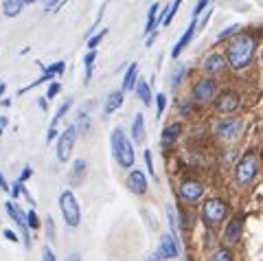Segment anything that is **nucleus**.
Wrapping results in <instances>:
<instances>
[{
    "instance_id": "nucleus-22",
    "label": "nucleus",
    "mask_w": 263,
    "mask_h": 261,
    "mask_svg": "<svg viewBox=\"0 0 263 261\" xmlns=\"http://www.w3.org/2000/svg\"><path fill=\"white\" fill-rule=\"evenodd\" d=\"M22 7H24V0H5L3 11H5L7 18H15V15H20Z\"/></svg>"
},
{
    "instance_id": "nucleus-10",
    "label": "nucleus",
    "mask_w": 263,
    "mask_h": 261,
    "mask_svg": "<svg viewBox=\"0 0 263 261\" xmlns=\"http://www.w3.org/2000/svg\"><path fill=\"white\" fill-rule=\"evenodd\" d=\"M217 92V84L213 79H202L193 86V99L200 103H209Z\"/></svg>"
},
{
    "instance_id": "nucleus-28",
    "label": "nucleus",
    "mask_w": 263,
    "mask_h": 261,
    "mask_svg": "<svg viewBox=\"0 0 263 261\" xmlns=\"http://www.w3.org/2000/svg\"><path fill=\"white\" fill-rule=\"evenodd\" d=\"M167 217H169V228H171V235L178 239V222H176V213H174V207H167ZM180 241V239H178Z\"/></svg>"
},
{
    "instance_id": "nucleus-3",
    "label": "nucleus",
    "mask_w": 263,
    "mask_h": 261,
    "mask_svg": "<svg viewBox=\"0 0 263 261\" xmlns=\"http://www.w3.org/2000/svg\"><path fill=\"white\" fill-rule=\"evenodd\" d=\"M60 209H62V215L66 219V224L70 228H77L81 222V211H79V202L75 198L72 191H64L60 195Z\"/></svg>"
},
{
    "instance_id": "nucleus-38",
    "label": "nucleus",
    "mask_w": 263,
    "mask_h": 261,
    "mask_svg": "<svg viewBox=\"0 0 263 261\" xmlns=\"http://www.w3.org/2000/svg\"><path fill=\"white\" fill-rule=\"evenodd\" d=\"M22 191H24V184H22L20 180H15V184L11 187V191H9V193L13 195V198H18V195H22Z\"/></svg>"
},
{
    "instance_id": "nucleus-29",
    "label": "nucleus",
    "mask_w": 263,
    "mask_h": 261,
    "mask_svg": "<svg viewBox=\"0 0 263 261\" xmlns=\"http://www.w3.org/2000/svg\"><path fill=\"white\" fill-rule=\"evenodd\" d=\"M27 224H29V231H40V217L35 215V211L27 213Z\"/></svg>"
},
{
    "instance_id": "nucleus-43",
    "label": "nucleus",
    "mask_w": 263,
    "mask_h": 261,
    "mask_svg": "<svg viewBox=\"0 0 263 261\" xmlns=\"http://www.w3.org/2000/svg\"><path fill=\"white\" fill-rule=\"evenodd\" d=\"M53 138H57V129H55V127H51V129H48V136H46V143H53Z\"/></svg>"
},
{
    "instance_id": "nucleus-52",
    "label": "nucleus",
    "mask_w": 263,
    "mask_h": 261,
    "mask_svg": "<svg viewBox=\"0 0 263 261\" xmlns=\"http://www.w3.org/2000/svg\"><path fill=\"white\" fill-rule=\"evenodd\" d=\"M37 0H24V5H35Z\"/></svg>"
},
{
    "instance_id": "nucleus-33",
    "label": "nucleus",
    "mask_w": 263,
    "mask_h": 261,
    "mask_svg": "<svg viewBox=\"0 0 263 261\" xmlns=\"http://www.w3.org/2000/svg\"><path fill=\"white\" fill-rule=\"evenodd\" d=\"M60 90H62V84L51 81V84H48V90H46V99H55V97L60 95Z\"/></svg>"
},
{
    "instance_id": "nucleus-34",
    "label": "nucleus",
    "mask_w": 263,
    "mask_h": 261,
    "mask_svg": "<svg viewBox=\"0 0 263 261\" xmlns=\"http://www.w3.org/2000/svg\"><path fill=\"white\" fill-rule=\"evenodd\" d=\"M211 261H233V255L226 250V248H221V250H217L215 255H213V259Z\"/></svg>"
},
{
    "instance_id": "nucleus-11",
    "label": "nucleus",
    "mask_w": 263,
    "mask_h": 261,
    "mask_svg": "<svg viewBox=\"0 0 263 261\" xmlns=\"http://www.w3.org/2000/svg\"><path fill=\"white\" fill-rule=\"evenodd\" d=\"M215 108H217V112H221V114L235 112L237 108H239V95L233 92V90L221 92L217 99H215Z\"/></svg>"
},
{
    "instance_id": "nucleus-44",
    "label": "nucleus",
    "mask_w": 263,
    "mask_h": 261,
    "mask_svg": "<svg viewBox=\"0 0 263 261\" xmlns=\"http://www.w3.org/2000/svg\"><path fill=\"white\" fill-rule=\"evenodd\" d=\"M5 237L9 239V241H18V235H15L13 231H5Z\"/></svg>"
},
{
    "instance_id": "nucleus-41",
    "label": "nucleus",
    "mask_w": 263,
    "mask_h": 261,
    "mask_svg": "<svg viewBox=\"0 0 263 261\" xmlns=\"http://www.w3.org/2000/svg\"><path fill=\"white\" fill-rule=\"evenodd\" d=\"M206 3H209V0H200V3H197V7L193 9V18H195V15H197V13H200V11L204 9V7H206Z\"/></svg>"
},
{
    "instance_id": "nucleus-30",
    "label": "nucleus",
    "mask_w": 263,
    "mask_h": 261,
    "mask_svg": "<svg viewBox=\"0 0 263 261\" xmlns=\"http://www.w3.org/2000/svg\"><path fill=\"white\" fill-rule=\"evenodd\" d=\"M105 33H108V29H103V31H99L97 35L88 38V48H90V51H95V48H97V44H99V42H101V40L105 38Z\"/></svg>"
},
{
    "instance_id": "nucleus-32",
    "label": "nucleus",
    "mask_w": 263,
    "mask_h": 261,
    "mask_svg": "<svg viewBox=\"0 0 263 261\" xmlns=\"http://www.w3.org/2000/svg\"><path fill=\"white\" fill-rule=\"evenodd\" d=\"M184 72H186V66H180L176 75L171 77V88H174V90H176V88H178L180 84H182V77H184Z\"/></svg>"
},
{
    "instance_id": "nucleus-2",
    "label": "nucleus",
    "mask_w": 263,
    "mask_h": 261,
    "mask_svg": "<svg viewBox=\"0 0 263 261\" xmlns=\"http://www.w3.org/2000/svg\"><path fill=\"white\" fill-rule=\"evenodd\" d=\"M110 143H112V156L114 160L119 162L121 167H132L134 165V147H132L129 138L125 136V132H123V127H114L112 129V136H110Z\"/></svg>"
},
{
    "instance_id": "nucleus-1",
    "label": "nucleus",
    "mask_w": 263,
    "mask_h": 261,
    "mask_svg": "<svg viewBox=\"0 0 263 261\" xmlns=\"http://www.w3.org/2000/svg\"><path fill=\"white\" fill-rule=\"evenodd\" d=\"M252 55H254V38L248 33H239L226 48V62L235 70H241L248 66Z\"/></svg>"
},
{
    "instance_id": "nucleus-19",
    "label": "nucleus",
    "mask_w": 263,
    "mask_h": 261,
    "mask_svg": "<svg viewBox=\"0 0 263 261\" xmlns=\"http://www.w3.org/2000/svg\"><path fill=\"white\" fill-rule=\"evenodd\" d=\"M180 134H182V125L180 123H169L167 127L162 129V145H174Z\"/></svg>"
},
{
    "instance_id": "nucleus-36",
    "label": "nucleus",
    "mask_w": 263,
    "mask_h": 261,
    "mask_svg": "<svg viewBox=\"0 0 263 261\" xmlns=\"http://www.w3.org/2000/svg\"><path fill=\"white\" fill-rule=\"evenodd\" d=\"M44 226H46L48 239H53V237H55V222H53V217H46V219H44Z\"/></svg>"
},
{
    "instance_id": "nucleus-7",
    "label": "nucleus",
    "mask_w": 263,
    "mask_h": 261,
    "mask_svg": "<svg viewBox=\"0 0 263 261\" xmlns=\"http://www.w3.org/2000/svg\"><path fill=\"white\" fill-rule=\"evenodd\" d=\"M7 209V215H9L15 224H18L20 228V233H22V241H24V246L31 248V235H29V224H27V213H22V209L20 207H15L13 202H7L5 204Z\"/></svg>"
},
{
    "instance_id": "nucleus-24",
    "label": "nucleus",
    "mask_w": 263,
    "mask_h": 261,
    "mask_svg": "<svg viewBox=\"0 0 263 261\" xmlns=\"http://www.w3.org/2000/svg\"><path fill=\"white\" fill-rule=\"evenodd\" d=\"M180 5H182V0H176V3H171L167 9L162 11V18H160V22L167 27V24H171V20H174V15L178 13V9H180Z\"/></svg>"
},
{
    "instance_id": "nucleus-6",
    "label": "nucleus",
    "mask_w": 263,
    "mask_h": 261,
    "mask_svg": "<svg viewBox=\"0 0 263 261\" xmlns=\"http://www.w3.org/2000/svg\"><path fill=\"white\" fill-rule=\"evenodd\" d=\"M226 211H228V207L219 198H211V200L204 202L202 215L206 219V224H219L221 219L226 217Z\"/></svg>"
},
{
    "instance_id": "nucleus-4",
    "label": "nucleus",
    "mask_w": 263,
    "mask_h": 261,
    "mask_svg": "<svg viewBox=\"0 0 263 261\" xmlns=\"http://www.w3.org/2000/svg\"><path fill=\"white\" fill-rule=\"evenodd\" d=\"M235 176H237V182H239L241 187L252 184V180L259 176V160L254 158L252 154H248V156H243L239 162H237V167H235Z\"/></svg>"
},
{
    "instance_id": "nucleus-18",
    "label": "nucleus",
    "mask_w": 263,
    "mask_h": 261,
    "mask_svg": "<svg viewBox=\"0 0 263 261\" xmlns=\"http://www.w3.org/2000/svg\"><path fill=\"white\" fill-rule=\"evenodd\" d=\"M132 138H134L138 145L145 143L147 132H145V117H143V114H136V117H134V125H132Z\"/></svg>"
},
{
    "instance_id": "nucleus-16",
    "label": "nucleus",
    "mask_w": 263,
    "mask_h": 261,
    "mask_svg": "<svg viewBox=\"0 0 263 261\" xmlns=\"http://www.w3.org/2000/svg\"><path fill=\"white\" fill-rule=\"evenodd\" d=\"M226 68V57L224 55H217V53H213V55H209L206 60H204V64H202V70L204 72H219V70H224Z\"/></svg>"
},
{
    "instance_id": "nucleus-37",
    "label": "nucleus",
    "mask_w": 263,
    "mask_h": 261,
    "mask_svg": "<svg viewBox=\"0 0 263 261\" xmlns=\"http://www.w3.org/2000/svg\"><path fill=\"white\" fill-rule=\"evenodd\" d=\"M237 29H239V27H237V24H230V27H228V29H224V31H221V33L217 35V40H226L228 35H233V33H235V31H237Z\"/></svg>"
},
{
    "instance_id": "nucleus-9",
    "label": "nucleus",
    "mask_w": 263,
    "mask_h": 261,
    "mask_svg": "<svg viewBox=\"0 0 263 261\" xmlns=\"http://www.w3.org/2000/svg\"><path fill=\"white\" fill-rule=\"evenodd\" d=\"M178 239L174 235H162L160 244H158V250H156V257L160 261H169V259H176L180 255V246H178Z\"/></svg>"
},
{
    "instance_id": "nucleus-27",
    "label": "nucleus",
    "mask_w": 263,
    "mask_h": 261,
    "mask_svg": "<svg viewBox=\"0 0 263 261\" xmlns=\"http://www.w3.org/2000/svg\"><path fill=\"white\" fill-rule=\"evenodd\" d=\"M156 15H158V5H152V7H149V13H147L145 33H152V29H154V24H156Z\"/></svg>"
},
{
    "instance_id": "nucleus-48",
    "label": "nucleus",
    "mask_w": 263,
    "mask_h": 261,
    "mask_svg": "<svg viewBox=\"0 0 263 261\" xmlns=\"http://www.w3.org/2000/svg\"><path fill=\"white\" fill-rule=\"evenodd\" d=\"M66 261H81V257H79V255H70V257L66 259Z\"/></svg>"
},
{
    "instance_id": "nucleus-26",
    "label": "nucleus",
    "mask_w": 263,
    "mask_h": 261,
    "mask_svg": "<svg viewBox=\"0 0 263 261\" xmlns=\"http://www.w3.org/2000/svg\"><path fill=\"white\" fill-rule=\"evenodd\" d=\"M70 105H72V99H66V101H64V103L60 105V110H57V112H55V117H53V121H51V127H55L57 123H60V119L64 117V114H66V112H68V110H70Z\"/></svg>"
},
{
    "instance_id": "nucleus-51",
    "label": "nucleus",
    "mask_w": 263,
    "mask_h": 261,
    "mask_svg": "<svg viewBox=\"0 0 263 261\" xmlns=\"http://www.w3.org/2000/svg\"><path fill=\"white\" fill-rule=\"evenodd\" d=\"M57 3H62V0H48V5H46V7L51 9V7H53V5H57Z\"/></svg>"
},
{
    "instance_id": "nucleus-25",
    "label": "nucleus",
    "mask_w": 263,
    "mask_h": 261,
    "mask_svg": "<svg viewBox=\"0 0 263 261\" xmlns=\"http://www.w3.org/2000/svg\"><path fill=\"white\" fill-rule=\"evenodd\" d=\"M88 129H90V117L86 119V114H79L77 121H75V132H77V136H86Z\"/></svg>"
},
{
    "instance_id": "nucleus-23",
    "label": "nucleus",
    "mask_w": 263,
    "mask_h": 261,
    "mask_svg": "<svg viewBox=\"0 0 263 261\" xmlns=\"http://www.w3.org/2000/svg\"><path fill=\"white\" fill-rule=\"evenodd\" d=\"M136 95H138V99L143 101V105H152V86L147 84V81H138L136 84Z\"/></svg>"
},
{
    "instance_id": "nucleus-35",
    "label": "nucleus",
    "mask_w": 263,
    "mask_h": 261,
    "mask_svg": "<svg viewBox=\"0 0 263 261\" xmlns=\"http://www.w3.org/2000/svg\"><path fill=\"white\" fill-rule=\"evenodd\" d=\"M145 162H147V171H149V174L156 178V180H158V174H154V154H152L149 150L145 152Z\"/></svg>"
},
{
    "instance_id": "nucleus-12",
    "label": "nucleus",
    "mask_w": 263,
    "mask_h": 261,
    "mask_svg": "<svg viewBox=\"0 0 263 261\" xmlns=\"http://www.w3.org/2000/svg\"><path fill=\"white\" fill-rule=\"evenodd\" d=\"M204 195V187L197 182V180H184L180 184V198L186 200V202H197Z\"/></svg>"
},
{
    "instance_id": "nucleus-46",
    "label": "nucleus",
    "mask_w": 263,
    "mask_h": 261,
    "mask_svg": "<svg viewBox=\"0 0 263 261\" xmlns=\"http://www.w3.org/2000/svg\"><path fill=\"white\" fill-rule=\"evenodd\" d=\"M0 105H5V108H9V105H11V99H3V101H0Z\"/></svg>"
},
{
    "instance_id": "nucleus-15",
    "label": "nucleus",
    "mask_w": 263,
    "mask_h": 261,
    "mask_svg": "<svg viewBox=\"0 0 263 261\" xmlns=\"http://www.w3.org/2000/svg\"><path fill=\"white\" fill-rule=\"evenodd\" d=\"M88 174V165H86V160L84 158H77L75 162H72V171H70V176H68V180L72 187H77L84 182V178Z\"/></svg>"
},
{
    "instance_id": "nucleus-49",
    "label": "nucleus",
    "mask_w": 263,
    "mask_h": 261,
    "mask_svg": "<svg viewBox=\"0 0 263 261\" xmlns=\"http://www.w3.org/2000/svg\"><path fill=\"white\" fill-rule=\"evenodd\" d=\"M5 90H7V84H3V81H0V97L5 95Z\"/></svg>"
},
{
    "instance_id": "nucleus-50",
    "label": "nucleus",
    "mask_w": 263,
    "mask_h": 261,
    "mask_svg": "<svg viewBox=\"0 0 263 261\" xmlns=\"http://www.w3.org/2000/svg\"><path fill=\"white\" fill-rule=\"evenodd\" d=\"M145 261H160V259H158V257H156V252H154V255H149V257H147Z\"/></svg>"
},
{
    "instance_id": "nucleus-13",
    "label": "nucleus",
    "mask_w": 263,
    "mask_h": 261,
    "mask_svg": "<svg viewBox=\"0 0 263 261\" xmlns=\"http://www.w3.org/2000/svg\"><path fill=\"white\" fill-rule=\"evenodd\" d=\"M127 189L132 193H136V195H143L147 191V176L143 174L141 169L129 171V176H127Z\"/></svg>"
},
{
    "instance_id": "nucleus-20",
    "label": "nucleus",
    "mask_w": 263,
    "mask_h": 261,
    "mask_svg": "<svg viewBox=\"0 0 263 261\" xmlns=\"http://www.w3.org/2000/svg\"><path fill=\"white\" fill-rule=\"evenodd\" d=\"M121 105H123V90H114V92H110L108 97H105L103 112L105 114H112V112H117Z\"/></svg>"
},
{
    "instance_id": "nucleus-31",
    "label": "nucleus",
    "mask_w": 263,
    "mask_h": 261,
    "mask_svg": "<svg viewBox=\"0 0 263 261\" xmlns=\"http://www.w3.org/2000/svg\"><path fill=\"white\" fill-rule=\"evenodd\" d=\"M164 103H167V97H164L162 92H158V97H156V119H160V117H162Z\"/></svg>"
},
{
    "instance_id": "nucleus-14",
    "label": "nucleus",
    "mask_w": 263,
    "mask_h": 261,
    "mask_svg": "<svg viewBox=\"0 0 263 261\" xmlns=\"http://www.w3.org/2000/svg\"><path fill=\"white\" fill-rule=\"evenodd\" d=\"M195 29H197V22H195V18H193V20H191V24H189V29L184 31V35L178 40L174 48H171V57H174V60H176V57H178V55L182 53L184 48L189 46V42H191V40H193V35H195Z\"/></svg>"
},
{
    "instance_id": "nucleus-39",
    "label": "nucleus",
    "mask_w": 263,
    "mask_h": 261,
    "mask_svg": "<svg viewBox=\"0 0 263 261\" xmlns=\"http://www.w3.org/2000/svg\"><path fill=\"white\" fill-rule=\"evenodd\" d=\"M42 261H57V259H55V252L48 248V246L42 250Z\"/></svg>"
},
{
    "instance_id": "nucleus-17",
    "label": "nucleus",
    "mask_w": 263,
    "mask_h": 261,
    "mask_svg": "<svg viewBox=\"0 0 263 261\" xmlns=\"http://www.w3.org/2000/svg\"><path fill=\"white\" fill-rule=\"evenodd\" d=\"M241 224H243V217H233L228 222V226H226V235H224V239H226V244H235L237 239H239V235H241Z\"/></svg>"
},
{
    "instance_id": "nucleus-5",
    "label": "nucleus",
    "mask_w": 263,
    "mask_h": 261,
    "mask_svg": "<svg viewBox=\"0 0 263 261\" xmlns=\"http://www.w3.org/2000/svg\"><path fill=\"white\" fill-rule=\"evenodd\" d=\"M75 141H77L75 125L66 127L62 132V136L57 138V158H60L62 162L70 160V154H72V150H75Z\"/></svg>"
},
{
    "instance_id": "nucleus-45",
    "label": "nucleus",
    "mask_w": 263,
    "mask_h": 261,
    "mask_svg": "<svg viewBox=\"0 0 263 261\" xmlns=\"http://www.w3.org/2000/svg\"><path fill=\"white\" fill-rule=\"evenodd\" d=\"M7 123H9V119H7V117H0V132H3V129L7 127Z\"/></svg>"
},
{
    "instance_id": "nucleus-47",
    "label": "nucleus",
    "mask_w": 263,
    "mask_h": 261,
    "mask_svg": "<svg viewBox=\"0 0 263 261\" xmlns=\"http://www.w3.org/2000/svg\"><path fill=\"white\" fill-rule=\"evenodd\" d=\"M37 103H40V108H42V110H46V97H44V99H40Z\"/></svg>"
},
{
    "instance_id": "nucleus-21",
    "label": "nucleus",
    "mask_w": 263,
    "mask_h": 261,
    "mask_svg": "<svg viewBox=\"0 0 263 261\" xmlns=\"http://www.w3.org/2000/svg\"><path fill=\"white\" fill-rule=\"evenodd\" d=\"M136 77H138V64H129V68L123 75V92L132 90L136 86Z\"/></svg>"
},
{
    "instance_id": "nucleus-42",
    "label": "nucleus",
    "mask_w": 263,
    "mask_h": 261,
    "mask_svg": "<svg viewBox=\"0 0 263 261\" xmlns=\"http://www.w3.org/2000/svg\"><path fill=\"white\" fill-rule=\"evenodd\" d=\"M0 191H11V187L7 184V180H5L3 174H0Z\"/></svg>"
},
{
    "instance_id": "nucleus-8",
    "label": "nucleus",
    "mask_w": 263,
    "mask_h": 261,
    "mask_svg": "<svg viewBox=\"0 0 263 261\" xmlns=\"http://www.w3.org/2000/svg\"><path fill=\"white\" fill-rule=\"evenodd\" d=\"M241 127H243L241 119L226 117V119H221L219 123H217L215 132H217V136H219V138H224V141H233V138H237V136H239Z\"/></svg>"
},
{
    "instance_id": "nucleus-40",
    "label": "nucleus",
    "mask_w": 263,
    "mask_h": 261,
    "mask_svg": "<svg viewBox=\"0 0 263 261\" xmlns=\"http://www.w3.org/2000/svg\"><path fill=\"white\" fill-rule=\"evenodd\" d=\"M31 174H33V169H31V167H24V169H22V174H20V178H18V180H20V182L24 184V182H27V180H29V178H31Z\"/></svg>"
}]
</instances>
